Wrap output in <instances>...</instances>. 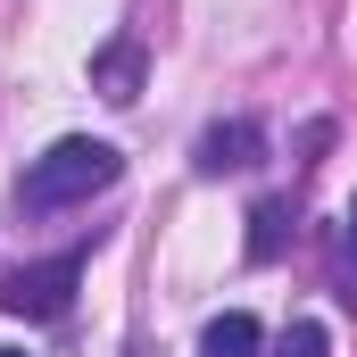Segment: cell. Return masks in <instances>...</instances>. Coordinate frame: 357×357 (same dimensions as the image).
I'll use <instances>...</instances> for the list:
<instances>
[{
    "label": "cell",
    "instance_id": "cell-1",
    "mask_svg": "<svg viewBox=\"0 0 357 357\" xmlns=\"http://www.w3.org/2000/svg\"><path fill=\"white\" fill-rule=\"evenodd\" d=\"M116 175H125V158H116L108 142H91V133H67L50 158H33V167H25L17 199H25V208H75V199H91V191H108Z\"/></svg>",
    "mask_w": 357,
    "mask_h": 357
},
{
    "label": "cell",
    "instance_id": "cell-2",
    "mask_svg": "<svg viewBox=\"0 0 357 357\" xmlns=\"http://www.w3.org/2000/svg\"><path fill=\"white\" fill-rule=\"evenodd\" d=\"M75 274H84V258L17 266L8 282H0V307H8V316H25V324H50V316H67V299H75Z\"/></svg>",
    "mask_w": 357,
    "mask_h": 357
},
{
    "label": "cell",
    "instance_id": "cell-3",
    "mask_svg": "<svg viewBox=\"0 0 357 357\" xmlns=\"http://www.w3.org/2000/svg\"><path fill=\"white\" fill-rule=\"evenodd\" d=\"M258 150H266V133H258L250 116H233V125H208V133H199L191 167H199V175H241V167H258Z\"/></svg>",
    "mask_w": 357,
    "mask_h": 357
},
{
    "label": "cell",
    "instance_id": "cell-4",
    "mask_svg": "<svg viewBox=\"0 0 357 357\" xmlns=\"http://www.w3.org/2000/svg\"><path fill=\"white\" fill-rule=\"evenodd\" d=\"M91 91H100V100H116V108H125V100H142V42H108V50L91 59Z\"/></svg>",
    "mask_w": 357,
    "mask_h": 357
},
{
    "label": "cell",
    "instance_id": "cell-5",
    "mask_svg": "<svg viewBox=\"0 0 357 357\" xmlns=\"http://www.w3.org/2000/svg\"><path fill=\"white\" fill-rule=\"evenodd\" d=\"M282 250H291V199H258V208H250V258L274 266Z\"/></svg>",
    "mask_w": 357,
    "mask_h": 357
},
{
    "label": "cell",
    "instance_id": "cell-6",
    "mask_svg": "<svg viewBox=\"0 0 357 357\" xmlns=\"http://www.w3.org/2000/svg\"><path fill=\"white\" fill-rule=\"evenodd\" d=\"M258 341H266V333H258V316H241V307H233V316H216V324L199 333V357H258Z\"/></svg>",
    "mask_w": 357,
    "mask_h": 357
},
{
    "label": "cell",
    "instance_id": "cell-7",
    "mask_svg": "<svg viewBox=\"0 0 357 357\" xmlns=\"http://www.w3.org/2000/svg\"><path fill=\"white\" fill-rule=\"evenodd\" d=\"M274 357H333V333H324L316 316H299V324H282V341H274Z\"/></svg>",
    "mask_w": 357,
    "mask_h": 357
},
{
    "label": "cell",
    "instance_id": "cell-8",
    "mask_svg": "<svg viewBox=\"0 0 357 357\" xmlns=\"http://www.w3.org/2000/svg\"><path fill=\"white\" fill-rule=\"evenodd\" d=\"M0 357H17V349H0Z\"/></svg>",
    "mask_w": 357,
    "mask_h": 357
}]
</instances>
